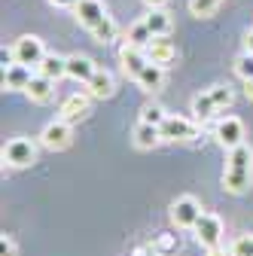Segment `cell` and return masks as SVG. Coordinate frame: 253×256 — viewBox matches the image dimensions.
I'll return each instance as SVG.
<instances>
[{
    "instance_id": "cell-1",
    "label": "cell",
    "mask_w": 253,
    "mask_h": 256,
    "mask_svg": "<svg viewBox=\"0 0 253 256\" xmlns=\"http://www.w3.org/2000/svg\"><path fill=\"white\" fill-rule=\"evenodd\" d=\"M250 180H253V150L247 144H238V146L229 150L223 186L232 192V196H241V192L250 189Z\"/></svg>"
},
{
    "instance_id": "cell-2",
    "label": "cell",
    "mask_w": 253,
    "mask_h": 256,
    "mask_svg": "<svg viewBox=\"0 0 253 256\" xmlns=\"http://www.w3.org/2000/svg\"><path fill=\"white\" fill-rule=\"evenodd\" d=\"M4 162L10 168H28V165H34L37 162V146L34 140H28V138H12L6 146H4Z\"/></svg>"
},
{
    "instance_id": "cell-3",
    "label": "cell",
    "mask_w": 253,
    "mask_h": 256,
    "mask_svg": "<svg viewBox=\"0 0 253 256\" xmlns=\"http://www.w3.org/2000/svg\"><path fill=\"white\" fill-rule=\"evenodd\" d=\"M70 140H74V132H70V122L68 119H55V122H49L46 128H43V134H40V144L46 146V150H52V152H58V150H68L70 146Z\"/></svg>"
},
{
    "instance_id": "cell-4",
    "label": "cell",
    "mask_w": 253,
    "mask_h": 256,
    "mask_svg": "<svg viewBox=\"0 0 253 256\" xmlns=\"http://www.w3.org/2000/svg\"><path fill=\"white\" fill-rule=\"evenodd\" d=\"M198 216H202V204L192 196H180L171 204V222H174L177 229H196Z\"/></svg>"
},
{
    "instance_id": "cell-5",
    "label": "cell",
    "mask_w": 253,
    "mask_h": 256,
    "mask_svg": "<svg viewBox=\"0 0 253 256\" xmlns=\"http://www.w3.org/2000/svg\"><path fill=\"white\" fill-rule=\"evenodd\" d=\"M196 238L204 250L220 247V241H223V220L216 214H202L198 222H196Z\"/></svg>"
},
{
    "instance_id": "cell-6",
    "label": "cell",
    "mask_w": 253,
    "mask_h": 256,
    "mask_svg": "<svg viewBox=\"0 0 253 256\" xmlns=\"http://www.w3.org/2000/svg\"><path fill=\"white\" fill-rule=\"evenodd\" d=\"M12 55H16V61H18V64H28V68H37V64L46 58V49H43V40H40V37H34V34H24V37H18V40H16V46H12Z\"/></svg>"
},
{
    "instance_id": "cell-7",
    "label": "cell",
    "mask_w": 253,
    "mask_h": 256,
    "mask_svg": "<svg viewBox=\"0 0 253 256\" xmlns=\"http://www.w3.org/2000/svg\"><path fill=\"white\" fill-rule=\"evenodd\" d=\"M146 58H150V64H159V68L168 70L174 64V58H177V49H174V43L168 37H152L146 43Z\"/></svg>"
},
{
    "instance_id": "cell-8",
    "label": "cell",
    "mask_w": 253,
    "mask_h": 256,
    "mask_svg": "<svg viewBox=\"0 0 253 256\" xmlns=\"http://www.w3.org/2000/svg\"><path fill=\"white\" fill-rule=\"evenodd\" d=\"M162 138L165 140H192V138H198V128L183 116H168L162 122Z\"/></svg>"
},
{
    "instance_id": "cell-9",
    "label": "cell",
    "mask_w": 253,
    "mask_h": 256,
    "mask_svg": "<svg viewBox=\"0 0 253 256\" xmlns=\"http://www.w3.org/2000/svg\"><path fill=\"white\" fill-rule=\"evenodd\" d=\"M216 140L223 144L226 150H232V146L244 144V122H241L238 116H226V119H220V125H216Z\"/></svg>"
},
{
    "instance_id": "cell-10",
    "label": "cell",
    "mask_w": 253,
    "mask_h": 256,
    "mask_svg": "<svg viewBox=\"0 0 253 256\" xmlns=\"http://www.w3.org/2000/svg\"><path fill=\"white\" fill-rule=\"evenodd\" d=\"M76 22L82 24V28H88V30H94L104 18H107V12H104V4L101 0H76Z\"/></svg>"
},
{
    "instance_id": "cell-11",
    "label": "cell",
    "mask_w": 253,
    "mask_h": 256,
    "mask_svg": "<svg viewBox=\"0 0 253 256\" xmlns=\"http://www.w3.org/2000/svg\"><path fill=\"white\" fill-rule=\"evenodd\" d=\"M119 61H122V68H125V74L128 76H134L138 80V74L150 64V58H146V49L144 46H134V43H125L122 46V52H119Z\"/></svg>"
},
{
    "instance_id": "cell-12",
    "label": "cell",
    "mask_w": 253,
    "mask_h": 256,
    "mask_svg": "<svg viewBox=\"0 0 253 256\" xmlns=\"http://www.w3.org/2000/svg\"><path fill=\"white\" fill-rule=\"evenodd\" d=\"M88 92H74L70 98H64V104H61V119L68 122H80L88 116Z\"/></svg>"
},
{
    "instance_id": "cell-13",
    "label": "cell",
    "mask_w": 253,
    "mask_h": 256,
    "mask_svg": "<svg viewBox=\"0 0 253 256\" xmlns=\"http://www.w3.org/2000/svg\"><path fill=\"white\" fill-rule=\"evenodd\" d=\"M132 138H134V146H140V150H152V146H159V144L165 140V138H162V128L152 125V122H144V119L134 125Z\"/></svg>"
},
{
    "instance_id": "cell-14",
    "label": "cell",
    "mask_w": 253,
    "mask_h": 256,
    "mask_svg": "<svg viewBox=\"0 0 253 256\" xmlns=\"http://www.w3.org/2000/svg\"><path fill=\"white\" fill-rule=\"evenodd\" d=\"M24 94L34 104H46L52 94H55V80H49L43 74H34V76H30V82H28V88H24Z\"/></svg>"
},
{
    "instance_id": "cell-15",
    "label": "cell",
    "mask_w": 253,
    "mask_h": 256,
    "mask_svg": "<svg viewBox=\"0 0 253 256\" xmlns=\"http://www.w3.org/2000/svg\"><path fill=\"white\" fill-rule=\"evenodd\" d=\"M30 76H34V74H30V68H28V64H10V68H4V88L6 92H24L28 88V82H30Z\"/></svg>"
},
{
    "instance_id": "cell-16",
    "label": "cell",
    "mask_w": 253,
    "mask_h": 256,
    "mask_svg": "<svg viewBox=\"0 0 253 256\" xmlns=\"http://www.w3.org/2000/svg\"><path fill=\"white\" fill-rule=\"evenodd\" d=\"M94 70H98V64H94L88 55H70V58H68V76L76 80V82H82V86L92 80Z\"/></svg>"
},
{
    "instance_id": "cell-17",
    "label": "cell",
    "mask_w": 253,
    "mask_h": 256,
    "mask_svg": "<svg viewBox=\"0 0 253 256\" xmlns=\"http://www.w3.org/2000/svg\"><path fill=\"white\" fill-rule=\"evenodd\" d=\"M113 88H116V82H113L110 70H104V68H98V70L92 74V80L86 82V92L92 94V98H110Z\"/></svg>"
},
{
    "instance_id": "cell-18",
    "label": "cell",
    "mask_w": 253,
    "mask_h": 256,
    "mask_svg": "<svg viewBox=\"0 0 253 256\" xmlns=\"http://www.w3.org/2000/svg\"><path fill=\"white\" fill-rule=\"evenodd\" d=\"M144 22H146V28L152 30V37H168V34H171V28H174L168 10H150V12L144 16Z\"/></svg>"
},
{
    "instance_id": "cell-19",
    "label": "cell",
    "mask_w": 253,
    "mask_h": 256,
    "mask_svg": "<svg viewBox=\"0 0 253 256\" xmlns=\"http://www.w3.org/2000/svg\"><path fill=\"white\" fill-rule=\"evenodd\" d=\"M37 74L49 76V80H61V76H68V58H61V55H49L37 64Z\"/></svg>"
},
{
    "instance_id": "cell-20",
    "label": "cell",
    "mask_w": 253,
    "mask_h": 256,
    "mask_svg": "<svg viewBox=\"0 0 253 256\" xmlns=\"http://www.w3.org/2000/svg\"><path fill=\"white\" fill-rule=\"evenodd\" d=\"M162 82H165V68H159V64H146L138 74V86L146 88V92H159Z\"/></svg>"
},
{
    "instance_id": "cell-21",
    "label": "cell",
    "mask_w": 253,
    "mask_h": 256,
    "mask_svg": "<svg viewBox=\"0 0 253 256\" xmlns=\"http://www.w3.org/2000/svg\"><path fill=\"white\" fill-rule=\"evenodd\" d=\"M192 113L204 122V119H210L214 113H216V104H214V98H210V92H204V94H196L192 98Z\"/></svg>"
},
{
    "instance_id": "cell-22",
    "label": "cell",
    "mask_w": 253,
    "mask_h": 256,
    "mask_svg": "<svg viewBox=\"0 0 253 256\" xmlns=\"http://www.w3.org/2000/svg\"><path fill=\"white\" fill-rule=\"evenodd\" d=\"M152 40V30L146 28V22L140 18V22H134L132 24V30H128V40H125V43H134V46H144L146 49V43Z\"/></svg>"
},
{
    "instance_id": "cell-23",
    "label": "cell",
    "mask_w": 253,
    "mask_h": 256,
    "mask_svg": "<svg viewBox=\"0 0 253 256\" xmlns=\"http://www.w3.org/2000/svg\"><path fill=\"white\" fill-rule=\"evenodd\" d=\"M220 4H223V0H189V12L196 18H208L220 10Z\"/></svg>"
},
{
    "instance_id": "cell-24",
    "label": "cell",
    "mask_w": 253,
    "mask_h": 256,
    "mask_svg": "<svg viewBox=\"0 0 253 256\" xmlns=\"http://www.w3.org/2000/svg\"><path fill=\"white\" fill-rule=\"evenodd\" d=\"M92 37L98 40V43H113V40H116V22H113V18L107 16V18H104V22H101L98 28L92 30Z\"/></svg>"
},
{
    "instance_id": "cell-25",
    "label": "cell",
    "mask_w": 253,
    "mask_h": 256,
    "mask_svg": "<svg viewBox=\"0 0 253 256\" xmlns=\"http://www.w3.org/2000/svg\"><path fill=\"white\" fill-rule=\"evenodd\" d=\"M235 74H238L241 80H253V52L244 49V55H238V61H235Z\"/></svg>"
},
{
    "instance_id": "cell-26",
    "label": "cell",
    "mask_w": 253,
    "mask_h": 256,
    "mask_svg": "<svg viewBox=\"0 0 253 256\" xmlns=\"http://www.w3.org/2000/svg\"><path fill=\"white\" fill-rule=\"evenodd\" d=\"M210 98H214L216 110H226V107L232 104V88H229V86H214V88H210Z\"/></svg>"
},
{
    "instance_id": "cell-27",
    "label": "cell",
    "mask_w": 253,
    "mask_h": 256,
    "mask_svg": "<svg viewBox=\"0 0 253 256\" xmlns=\"http://www.w3.org/2000/svg\"><path fill=\"white\" fill-rule=\"evenodd\" d=\"M177 247H180V241L174 235H159V238H156V244H152L156 253H174Z\"/></svg>"
},
{
    "instance_id": "cell-28",
    "label": "cell",
    "mask_w": 253,
    "mask_h": 256,
    "mask_svg": "<svg viewBox=\"0 0 253 256\" xmlns=\"http://www.w3.org/2000/svg\"><path fill=\"white\" fill-rule=\"evenodd\" d=\"M140 119H144V122H152V125H159V128H162V122L168 119V113H165L162 107H144Z\"/></svg>"
},
{
    "instance_id": "cell-29",
    "label": "cell",
    "mask_w": 253,
    "mask_h": 256,
    "mask_svg": "<svg viewBox=\"0 0 253 256\" xmlns=\"http://www.w3.org/2000/svg\"><path fill=\"white\" fill-rule=\"evenodd\" d=\"M229 256H253V238H250V235H247V238H238V241L232 244Z\"/></svg>"
},
{
    "instance_id": "cell-30",
    "label": "cell",
    "mask_w": 253,
    "mask_h": 256,
    "mask_svg": "<svg viewBox=\"0 0 253 256\" xmlns=\"http://www.w3.org/2000/svg\"><path fill=\"white\" fill-rule=\"evenodd\" d=\"M16 253H18V247L12 241V235H4L0 238V256H16Z\"/></svg>"
},
{
    "instance_id": "cell-31",
    "label": "cell",
    "mask_w": 253,
    "mask_h": 256,
    "mask_svg": "<svg viewBox=\"0 0 253 256\" xmlns=\"http://www.w3.org/2000/svg\"><path fill=\"white\" fill-rule=\"evenodd\" d=\"M144 6H146V10H165L168 0H144Z\"/></svg>"
},
{
    "instance_id": "cell-32",
    "label": "cell",
    "mask_w": 253,
    "mask_h": 256,
    "mask_svg": "<svg viewBox=\"0 0 253 256\" xmlns=\"http://www.w3.org/2000/svg\"><path fill=\"white\" fill-rule=\"evenodd\" d=\"M52 6H76V0H49Z\"/></svg>"
},
{
    "instance_id": "cell-33",
    "label": "cell",
    "mask_w": 253,
    "mask_h": 256,
    "mask_svg": "<svg viewBox=\"0 0 253 256\" xmlns=\"http://www.w3.org/2000/svg\"><path fill=\"white\" fill-rule=\"evenodd\" d=\"M244 46H247V52H253V28L247 30V37H244Z\"/></svg>"
},
{
    "instance_id": "cell-34",
    "label": "cell",
    "mask_w": 253,
    "mask_h": 256,
    "mask_svg": "<svg viewBox=\"0 0 253 256\" xmlns=\"http://www.w3.org/2000/svg\"><path fill=\"white\" fill-rule=\"evenodd\" d=\"M244 92H247V98L253 101V80H244Z\"/></svg>"
},
{
    "instance_id": "cell-35",
    "label": "cell",
    "mask_w": 253,
    "mask_h": 256,
    "mask_svg": "<svg viewBox=\"0 0 253 256\" xmlns=\"http://www.w3.org/2000/svg\"><path fill=\"white\" fill-rule=\"evenodd\" d=\"M204 256H226V250H220V247H214V250H208Z\"/></svg>"
}]
</instances>
